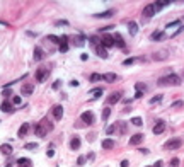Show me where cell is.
<instances>
[{
  "label": "cell",
  "mask_w": 184,
  "mask_h": 167,
  "mask_svg": "<svg viewBox=\"0 0 184 167\" xmlns=\"http://www.w3.org/2000/svg\"><path fill=\"white\" fill-rule=\"evenodd\" d=\"M53 130V123H50V121H43V123H37V125H34V133H36L37 136H44L48 131H51Z\"/></svg>",
  "instance_id": "cell-1"
},
{
  "label": "cell",
  "mask_w": 184,
  "mask_h": 167,
  "mask_svg": "<svg viewBox=\"0 0 184 167\" xmlns=\"http://www.w3.org/2000/svg\"><path fill=\"white\" fill-rule=\"evenodd\" d=\"M159 84L160 85H179L181 84V77L179 75H166V77H162V78H159Z\"/></svg>",
  "instance_id": "cell-2"
},
{
  "label": "cell",
  "mask_w": 184,
  "mask_h": 167,
  "mask_svg": "<svg viewBox=\"0 0 184 167\" xmlns=\"http://www.w3.org/2000/svg\"><path fill=\"white\" fill-rule=\"evenodd\" d=\"M181 147H183V140L181 138H172L164 145V149L167 150H176V149H181Z\"/></svg>",
  "instance_id": "cell-3"
},
{
  "label": "cell",
  "mask_w": 184,
  "mask_h": 167,
  "mask_svg": "<svg viewBox=\"0 0 184 167\" xmlns=\"http://www.w3.org/2000/svg\"><path fill=\"white\" fill-rule=\"evenodd\" d=\"M155 12H157V10H155V5H153V3H148V5L143 7V17H145V19L153 17V14H155Z\"/></svg>",
  "instance_id": "cell-4"
},
{
  "label": "cell",
  "mask_w": 184,
  "mask_h": 167,
  "mask_svg": "<svg viewBox=\"0 0 184 167\" xmlns=\"http://www.w3.org/2000/svg\"><path fill=\"white\" fill-rule=\"evenodd\" d=\"M166 126H167L166 121H164V119H159V121L155 123V126H153V133H155V135L164 133V131H166Z\"/></svg>",
  "instance_id": "cell-5"
},
{
  "label": "cell",
  "mask_w": 184,
  "mask_h": 167,
  "mask_svg": "<svg viewBox=\"0 0 184 167\" xmlns=\"http://www.w3.org/2000/svg\"><path fill=\"white\" fill-rule=\"evenodd\" d=\"M101 43H102L104 48H112V46H114V39H112V36H109V34H102Z\"/></svg>",
  "instance_id": "cell-6"
},
{
  "label": "cell",
  "mask_w": 184,
  "mask_h": 167,
  "mask_svg": "<svg viewBox=\"0 0 184 167\" xmlns=\"http://www.w3.org/2000/svg\"><path fill=\"white\" fill-rule=\"evenodd\" d=\"M51 114H53V118H55V119H61V118H63V106H61V104H56V106H53Z\"/></svg>",
  "instance_id": "cell-7"
},
{
  "label": "cell",
  "mask_w": 184,
  "mask_h": 167,
  "mask_svg": "<svg viewBox=\"0 0 184 167\" xmlns=\"http://www.w3.org/2000/svg\"><path fill=\"white\" fill-rule=\"evenodd\" d=\"M82 121H84L85 125H92V123H94V112L92 111L82 112Z\"/></svg>",
  "instance_id": "cell-8"
},
{
  "label": "cell",
  "mask_w": 184,
  "mask_h": 167,
  "mask_svg": "<svg viewBox=\"0 0 184 167\" xmlns=\"http://www.w3.org/2000/svg\"><path fill=\"white\" fill-rule=\"evenodd\" d=\"M48 77V70L46 68H37L36 70V80L37 82H44Z\"/></svg>",
  "instance_id": "cell-9"
},
{
  "label": "cell",
  "mask_w": 184,
  "mask_h": 167,
  "mask_svg": "<svg viewBox=\"0 0 184 167\" xmlns=\"http://www.w3.org/2000/svg\"><path fill=\"white\" fill-rule=\"evenodd\" d=\"M112 39H114V46H118V48H125V39L121 37L119 33H114Z\"/></svg>",
  "instance_id": "cell-10"
},
{
  "label": "cell",
  "mask_w": 184,
  "mask_h": 167,
  "mask_svg": "<svg viewBox=\"0 0 184 167\" xmlns=\"http://www.w3.org/2000/svg\"><path fill=\"white\" fill-rule=\"evenodd\" d=\"M119 99H121V92H112L109 97H108V104H109V106H112V104H116Z\"/></svg>",
  "instance_id": "cell-11"
},
{
  "label": "cell",
  "mask_w": 184,
  "mask_h": 167,
  "mask_svg": "<svg viewBox=\"0 0 184 167\" xmlns=\"http://www.w3.org/2000/svg\"><path fill=\"white\" fill-rule=\"evenodd\" d=\"M142 140H143V135H142V133H136V135H133V136L129 138V143H131V145H140Z\"/></svg>",
  "instance_id": "cell-12"
},
{
  "label": "cell",
  "mask_w": 184,
  "mask_h": 167,
  "mask_svg": "<svg viewBox=\"0 0 184 167\" xmlns=\"http://www.w3.org/2000/svg\"><path fill=\"white\" fill-rule=\"evenodd\" d=\"M67 41H68V37L61 36V39H60V51H61V53H67V51H68V44H67Z\"/></svg>",
  "instance_id": "cell-13"
},
{
  "label": "cell",
  "mask_w": 184,
  "mask_h": 167,
  "mask_svg": "<svg viewBox=\"0 0 184 167\" xmlns=\"http://www.w3.org/2000/svg\"><path fill=\"white\" fill-rule=\"evenodd\" d=\"M0 109H2L3 112H14V106H12L9 101H3L2 106H0Z\"/></svg>",
  "instance_id": "cell-14"
},
{
  "label": "cell",
  "mask_w": 184,
  "mask_h": 167,
  "mask_svg": "<svg viewBox=\"0 0 184 167\" xmlns=\"http://www.w3.org/2000/svg\"><path fill=\"white\" fill-rule=\"evenodd\" d=\"M34 61H41V60H43V58H44V53H43V50H41V48H39V46H36V48H34Z\"/></svg>",
  "instance_id": "cell-15"
},
{
  "label": "cell",
  "mask_w": 184,
  "mask_h": 167,
  "mask_svg": "<svg viewBox=\"0 0 184 167\" xmlns=\"http://www.w3.org/2000/svg\"><path fill=\"white\" fill-rule=\"evenodd\" d=\"M101 145H102V149H104V150H111L112 147H114V142H112L111 138H106V140H102V142H101Z\"/></svg>",
  "instance_id": "cell-16"
},
{
  "label": "cell",
  "mask_w": 184,
  "mask_h": 167,
  "mask_svg": "<svg viewBox=\"0 0 184 167\" xmlns=\"http://www.w3.org/2000/svg\"><path fill=\"white\" fill-rule=\"evenodd\" d=\"M0 152H2L3 155H10V153H12V145H9V143L0 145Z\"/></svg>",
  "instance_id": "cell-17"
},
{
  "label": "cell",
  "mask_w": 184,
  "mask_h": 167,
  "mask_svg": "<svg viewBox=\"0 0 184 167\" xmlns=\"http://www.w3.org/2000/svg\"><path fill=\"white\" fill-rule=\"evenodd\" d=\"M70 149L72 150H78L80 149V138H78V136H74V138H72V142H70Z\"/></svg>",
  "instance_id": "cell-18"
},
{
  "label": "cell",
  "mask_w": 184,
  "mask_h": 167,
  "mask_svg": "<svg viewBox=\"0 0 184 167\" xmlns=\"http://www.w3.org/2000/svg\"><path fill=\"white\" fill-rule=\"evenodd\" d=\"M20 91H22L24 95H31V94L34 92V87H33V85H29V84H26V85H22V89H20Z\"/></svg>",
  "instance_id": "cell-19"
},
{
  "label": "cell",
  "mask_w": 184,
  "mask_h": 167,
  "mask_svg": "<svg viewBox=\"0 0 184 167\" xmlns=\"http://www.w3.org/2000/svg\"><path fill=\"white\" fill-rule=\"evenodd\" d=\"M17 167H33V162H31L29 159H19Z\"/></svg>",
  "instance_id": "cell-20"
},
{
  "label": "cell",
  "mask_w": 184,
  "mask_h": 167,
  "mask_svg": "<svg viewBox=\"0 0 184 167\" xmlns=\"http://www.w3.org/2000/svg\"><path fill=\"white\" fill-rule=\"evenodd\" d=\"M128 31H129L131 36H135V34L138 33V24H136V22H129L128 24Z\"/></svg>",
  "instance_id": "cell-21"
},
{
  "label": "cell",
  "mask_w": 184,
  "mask_h": 167,
  "mask_svg": "<svg viewBox=\"0 0 184 167\" xmlns=\"http://www.w3.org/2000/svg\"><path fill=\"white\" fill-rule=\"evenodd\" d=\"M135 89H136V94L143 95V94H145V91H147V85H145V84H142V82H138V84L135 85Z\"/></svg>",
  "instance_id": "cell-22"
},
{
  "label": "cell",
  "mask_w": 184,
  "mask_h": 167,
  "mask_svg": "<svg viewBox=\"0 0 184 167\" xmlns=\"http://www.w3.org/2000/svg\"><path fill=\"white\" fill-rule=\"evenodd\" d=\"M102 78H104V80H106V82H114V80H116V78H118V75L116 74H102Z\"/></svg>",
  "instance_id": "cell-23"
},
{
  "label": "cell",
  "mask_w": 184,
  "mask_h": 167,
  "mask_svg": "<svg viewBox=\"0 0 184 167\" xmlns=\"http://www.w3.org/2000/svg\"><path fill=\"white\" fill-rule=\"evenodd\" d=\"M114 16V10H108V12H101V14H94L95 19H102V17H111Z\"/></svg>",
  "instance_id": "cell-24"
},
{
  "label": "cell",
  "mask_w": 184,
  "mask_h": 167,
  "mask_svg": "<svg viewBox=\"0 0 184 167\" xmlns=\"http://www.w3.org/2000/svg\"><path fill=\"white\" fill-rule=\"evenodd\" d=\"M95 51H97V55L101 56V58H108V51H106V48H104V46H97V48H95Z\"/></svg>",
  "instance_id": "cell-25"
},
{
  "label": "cell",
  "mask_w": 184,
  "mask_h": 167,
  "mask_svg": "<svg viewBox=\"0 0 184 167\" xmlns=\"http://www.w3.org/2000/svg\"><path fill=\"white\" fill-rule=\"evenodd\" d=\"M27 131H29V125H27V123H24V125L19 128V136H26V135H27Z\"/></svg>",
  "instance_id": "cell-26"
},
{
  "label": "cell",
  "mask_w": 184,
  "mask_h": 167,
  "mask_svg": "<svg viewBox=\"0 0 184 167\" xmlns=\"http://www.w3.org/2000/svg\"><path fill=\"white\" fill-rule=\"evenodd\" d=\"M152 39H153V41H160V39H164V33H162V31H155V33L152 34Z\"/></svg>",
  "instance_id": "cell-27"
},
{
  "label": "cell",
  "mask_w": 184,
  "mask_h": 167,
  "mask_svg": "<svg viewBox=\"0 0 184 167\" xmlns=\"http://www.w3.org/2000/svg\"><path fill=\"white\" fill-rule=\"evenodd\" d=\"M129 123H131V125H135V126H142V125H143L142 118H138V116H136V118H131V121H129Z\"/></svg>",
  "instance_id": "cell-28"
},
{
  "label": "cell",
  "mask_w": 184,
  "mask_h": 167,
  "mask_svg": "<svg viewBox=\"0 0 184 167\" xmlns=\"http://www.w3.org/2000/svg\"><path fill=\"white\" fill-rule=\"evenodd\" d=\"M84 39H85V36H84V34H78L74 41H75V44H77V46H82V44H84Z\"/></svg>",
  "instance_id": "cell-29"
},
{
  "label": "cell",
  "mask_w": 184,
  "mask_h": 167,
  "mask_svg": "<svg viewBox=\"0 0 184 167\" xmlns=\"http://www.w3.org/2000/svg\"><path fill=\"white\" fill-rule=\"evenodd\" d=\"M89 41H91V43H94V44H97V46H102L101 37H97V36H91V37H89Z\"/></svg>",
  "instance_id": "cell-30"
},
{
  "label": "cell",
  "mask_w": 184,
  "mask_h": 167,
  "mask_svg": "<svg viewBox=\"0 0 184 167\" xmlns=\"http://www.w3.org/2000/svg\"><path fill=\"white\" fill-rule=\"evenodd\" d=\"M170 2H167V0H164V2H157V3H153L155 5V10H159V9H162V7H166V5H169Z\"/></svg>",
  "instance_id": "cell-31"
},
{
  "label": "cell",
  "mask_w": 184,
  "mask_h": 167,
  "mask_svg": "<svg viewBox=\"0 0 184 167\" xmlns=\"http://www.w3.org/2000/svg\"><path fill=\"white\" fill-rule=\"evenodd\" d=\"M91 94L95 97V99H97V97H101V95H102V89H92Z\"/></svg>",
  "instance_id": "cell-32"
},
{
  "label": "cell",
  "mask_w": 184,
  "mask_h": 167,
  "mask_svg": "<svg viewBox=\"0 0 184 167\" xmlns=\"http://www.w3.org/2000/svg\"><path fill=\"white\" fill-rule=\"evenodd\" d=\"M162 101V95L159 94V95H153L152 99H150V104H157V102H160Z\"/></svg>",
  "instance_id": "cell-33"
},
{
  "label": "cell",
  "mask_w": 184,
  "mask_h": 167,
  "mask_svg": "<svg viewBox=\"0 0 184 167\" xmlns=\"http://www.w3.org/2000/svg\"><path fill=\"white\" fill-rule=\"evenodd\" d=\"M109 114H111V109L109 108H104V111H102V121H106L109 118Z\"/></svg>",
  "instance_id": "cell-34"
},
{
  "label": "cell",
  "mask_w": 184,
  "mask_h": 167,
  "mask_svg": "<svg viewBox=\"0 0 184 167\" xmlns=\"http://www.w3.org/2000/svg\"><path fill=\"white\" fill-rule=\"evenodd\" d=\"M102 78V74H92L91 75V82H97V80H101Z\"/></svg>",
  "instance_id": "cell-35"
},
{
  "label": "cell",
  "mask_w": 184,
  "mask_h": 167,
  "mask_svg": "<svg viewBox=\"0 0 184 167\" xmlns=\"http://www.w3.org/2000/svg\"><path fill=\"white\" fill-rule=\"evenodd\" d=\"M114 131H116V125H111V126L106 128V133H108V135H112Z\"/></svg>",
  "instance_id": "cell-36"
},
{
  "label": "cell",
  "mask_w": 184,
  "mask_h": 167,
  "mask_svg": "<svg viewBox=\"0 0 184 167\" xmlns=\"http://www.w3.org/2000/svg\"><path fill=\"white\" fill-rule=\"evenodd\" d=\"M179 24H181V20H179V19H177V20H174V22H169V24H167V29L176 27V26H179Z\"/></svg>",
  "instance_id": "cell-37"
},
{
  "label": "cell",
  "mask_w": 184,
  "mask_h": 167,
  "mask_svg": "<svg viewBox=\"0 0 184 167\" xmlns=\"http://www.w3.org/2000/svg\"><path fill=\"white\" fill-rule=\"evenodd\" d=\"M85 160H87V157H84V155H80V157L77 159V164H78V166H84V164H85Z\"/></svg>",
  "instance_id": "cell-38"
},
{
  "label": "cell",
  "mask_w": 184,
  "mask_h": 167,
  "mask_svg": "<svg viewBox=\"0 0 184 167\" xmlns=\"http://www.w3.org/2000/svg\"><path fill=\"white\" fill-rule=\"evenodd\" d=\"M12 102H14V104H16V106H19V104H20V102H22V99H20V97H19V95H14V97H12Z\"/></svg>",
  "instance_id": "cell-39"
},
{
  "label": "cell",
  "mask_w": 184,
  "mask_h": 167,
  "mask_svg": "<svg viewBox=\"0 0 184 167\" xmlns=\"http://www.w3.org/2000/svg\"><path fill=\"white\" fill-rule=\"evenodd\" d=\"M2 94H3V95H5V97H9V95H10V94H12V91H10V87H5V89H3V91H2Z\"/></svg>",
  "instance_id": "cell-40"
},
{
  "label": "cell",
  "mask_w": 184,
  "mask_h": 167,
  "mask_svg": "<svg viewBox=\"0 0 184 167\" xmlns=\"http://www.w3.org/2000/svg\"><path fill=\"white\" fill-rule=\"evenodd\" d=\"M26 149H27V150H36L37 149V143H27V145H26Z\"/></svg>",
  "instance_id": "cell-41"
},
{
  "label": "cell",
  "mask_w": 184,
  "mask_h": 167,
  "mask_svg": "<svg viewBox=\"0 0 184 167\" xmlns=\"http://www.w3.org/2000/svg\"><path fill=\"white\" fill-rule=\"evenodd\" d=\"M48 39H50L51 43H55V44H60V39H58L56 36H48Z\"/></svg>",
  "instance_id": "cell-42"
},
{
  "label": "cell",
  "mask_w": 184,
  "mask_h": 167,
  "mask_svg": "<svg viewBox=\"0 0 184 167\" xmlns=\"http://www.w3.org/2000/svg\"><path fill=\"white\" fill-rule=\"evenodd\" d=\"M135 60H138V58H128V60H125V61H123V65H125V67H126V65H131Z\"/></svg>",
  "instance_id": "cell-43"
},
{
  "label": "cell",
  "mask_w": 184,
  "mask_h": 167,
  "mask_svg": "<svg viewBox=\"0 0 184 167\" xmlns=\"http://www.w3.org/2000/svg\"><path fill=\"white\" fill-rule=\"evenodd\" d=\"M166 56H167V53L164 51V53H155V55H153V58L157 60V58H166Z\"/></svg>",
  "instance_id": "cell-44"
},
{
  "label": "cell",
  "mask_w": 184,
  "mask_h": 167,
  "mask_svg": "<svg viewBox=\"0 0 184 167\" xmlns=\"http://www.w3.org/2000/svg\"><path fill=\"white\" fill-rule=\"evenodd\" d=\"M179 166V159H172L170 160V167H177Z\"/></svg>",
  "instance_id": "cell-45"
},
{
  "label": "cell",
  "mask_w": 184,
  "mask_h": 167,
  "mask_svg": "<svg viewBox=\"0 0 184 167\" xmlns=\"http://www.w3.org/2000/svg\"><path fill=\"white\" fill-rule=\"evenodd\" d=\"M179 106H183V101H176V102L172 104V108H179Z\"/></svg>",
  "instance_id": "cell-46"
},
{
  "label": "cell",
  "mask_w": 184,
  "mask_h": 167,
  "mask_svg": "<svg viewBox=\"0 0 184 167\" xmlns=\"http://www.w3.org/2000/svg\"><path fill=\"white\" fill-rule=\"evenodd\" d=\"M109 29H112V26H106V27H102L99 33H104V31H109Z\"/></svg>",
  "instance_id": "cell-47"
},
{
  "label": "cell",
  "mask_w": 184,
  "mask_h": 167,
  "mask_svg": "<svg viewBox=\"0 0 184 167\" xmlns=\"http://www.w3.org/2000/svg\"><path fill=\"white\" fill-rule=\"evenodd\" d=\"M77 85H78V82H77V80H72V82H70V87H77Z\"/></svg>",
  "instance_id": "cell-48"
},
{
  "label": "cell",
  "mask_w": 184,
  "mask_h": 167,
  "mask_svg": "<svg viewBox=\"0 0 184 167\" xmlns=\"http://www.w3.org/2000/svg\"><path fill=\"white\" fill-rule=\"evenodd\" d=\"M80 60H84V61H85V60H89V56L84 53V55H80Z\"/></svg>",
  "instance_id": "cell-49"
},
{
  "label": "cell",
  "mask_w": 184,
  "mask_h": 167,
  "mask_svg": "<svg viewBox=\"0 0 184 167\" xmlns=\"http://www.w3.org/2000/svg\"><path fill=\"white\" fill-rule=\"evenodd\" d=\"M153 167H162V160H157V162H155V166Z\"/></svg>",
  "instance_id": "cell-50"
},
{
  "label": "cell",
  "mask_w": 184,
  "mask_h": 167,
  "mask_svg": "<svg viewBox=\"0 0 184 167\" xmlns=\"http://www.w3.org/2000/svg\"><path fill=\"white\" fill-rule=\"evenodd\" d=\"M58 85H60V80H56L55 84H53V89H58Z\"/></svg>",
  "instance_id": "cell-51"
},
{
  "label": "cell",
  "mask_w": 184,
  "mask_h": 167,
  "mask_svg": "<svg viewBox=\"0 0 184 167\" xmlns=\"http://www.w3.org/2000/svg\"><path fill=\"white\" fill-rule=\"evenodd\" d=\"M121 167H128V160H123V162H121Z\"/></svg>",
  "instance_id": "cell-52"
},
{
  "label": "cell",
  "mask_w": 184,
  "mask_h": 167,
  "mask_svg": "<svg viewBox=\"0 0 184 167\" xmlns=\"http://www.w3.org/2000/svg\"><path fill=\"white\" fill-rule=\"evenodd\" d=\"M5 167H10V166H9V164H7V166H5Z\"/></svg>",
  "instance_id": "cell-53"
},
{
  "label": "cell",
  "mask_w": 184,
  "mask_h": 167,
  "mask_svg": "<svg viewBox=\"0 0 184 167\" xmlns=\"http://www.w3.org/2000/svg\"><path fill=\"white\" fill-rule=\"evenodd\" d=\"M147 167H150V166H147Z\"/></svg>",
  "instance_id": "cell-54"
}]
</instances>
